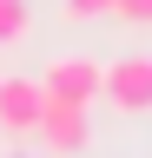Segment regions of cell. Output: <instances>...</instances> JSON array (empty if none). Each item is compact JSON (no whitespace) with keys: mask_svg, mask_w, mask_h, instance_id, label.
Here are the masks:
<instances>
[{"mask_svg":"<svg viewBox=\"0 0 152 158\" xmlns=\"http://www.w3.org/2000/svg\"><path fill=\"white\" fill-rule=\"evenodd\" d=\"M99 99L106 106H119V112H152V53H126V59H112V66L99 73Z\"/></svg>","mask_w":152,"mask_h":158,"instance_id":"cell-1","label":"cell"},{"mask_svg":"<svg viewBox=\"0 0 152 158\" xmlns=\"http://www.w3.org/2000/svg\"><path fill=\"white\" fill-rule=\"evenodd\" d=\"M33 138H40V152H46V158H73V152H86L93 118H86V106H60V99H46Z\"/></svg>","mask_w":152,"mask_h":158,"instance_id":"cell-2","label":"cell"},{"mask_svg":"<svg viewBox=\"0 0 152 158\" xmlns=\"http://www.w3.org/2000/svg\"><path fill=\"white\" fill-rule=\"evenodd\" d=\"M40 106H46L40 79H27V73H7V79H0V132H7V138H33Z\"/></svg>","mask_w":152,"mask_h":158,"instance_id":"cell-3","label":"cell"},{"mask_svg":"<svg viewBox=\"0 0 152 158\" xmlns=\"http://www.w3.org/2000/svg\"><path fill=\"white\" fill-rule=\"evenodd\" d=\"M99 73L106 66H93V59H53V66L40 73V92L46 99H60V106H93V99H99Z\"/></svg>","mask_w":152,"mask_h":158,"instance_id":"cell-4","label":"cell"},{"mask_svg":"<svg viewBox=\"0 0 152 158\" xmlns=\"http://www.w3.org/2000/svg\"><path fill=\"white\" fill-rule=\"evenodd\" d=\"M27 0H0V46H13V40H27Z\"/></svg>","mask_w":152,"mask_h":158,"instance_id":"cell-5","label":"cell"},{"mask_svg":"<svg viewBox=\"0 0 152 158\" xmlns=\"http://www.w3.org/2000/svg\"><path fill=\"white\" fill-rule=\"evenodd\" d=\"M112 13L132 20V27H152V0H112Z\"/></svg>","mask_w":152,"mask_h":158,"instance_id":"cell-6","label":"cell"},{"mask_svg":"<svg viewBox=\"0 0 152 158\" xmlns=\"http://www.w3.org/2000/svg\"><path fill=\"white\" fill-rule=\"evenodd\" d=\"M73 20H93V13H112V0H66Z\"/></svg>","mask_w":152,"mask_h":158,"instance_id":"cell-7","label":"cell"}]
</instances>
